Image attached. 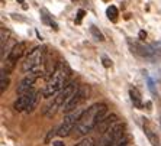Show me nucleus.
Wrapping results in <instances>:
<instances>
[{
	"label": "nucleus",
	"instance_id": "nucleus-1",
	"mask_svg": "<svg viewBox=\"0 0 161 146\" xmlns=\"http://www.w3.org/2000/svg\"><path fill=\"white\" fill-rule=\"evenodd\" d=\"M106 112H108V106L105 103H96V104L90 106L81 114L79 123L74 128L73 136L81 138V136H86L87 133H90L92 130H94L97 128V124L103 120V117L106 116Z\"/></svg>",
	"mask_w": 161,
	"mask_h": 146
},
{
	"label": "nucleus",
	"instance_id": "nucleus-2",
	"mask_svg": "<svg viewBox=\"0 0 161 146\" xmlns=\"http://www.w3.org/2000/svg\"><path fill=\"white\" fill-rule=\"evenodd\" d=\"M70 75H71V70H70L67 62H65V61L58 62V65H57V67L54 68V71L51 72V77H49L48 82H47V87H45L44 93H42L44 97H47V98L54 97L55 94L60 93L64 87L67 86Z\"/></svg>",
	"mask_w": 161,
	"mask_h": 146
},
{
	"label": "nucleus",
	"instance_id": "nucleus-3",
	"mask_svg": "<svg viewBox=\"0 0 161 146\" xmlns=\"http://www.w3.org/2000/svg\"><path fill=\"white\" fill-rule=\"evenodd\" d=\"M45 46H35L29 54H28L26 60L22 65L23 72H28V74H38L41 75L39 72L42 71V65H44L45 61Z\"/></svg>",
	"mask_w": 161,
	"mask_h": 146
},
{
	"label": "nucleus",
	"instance_id": "nucleus-4",
	"mask_svg": "<svg viewBox=\"0 0 161 146\" xmlns=\"http://www.w3.org/2000/svg\"><path fill=\"white\" fill-rule=\"evenodd\" d=\"M83 113H84V109H81V107H77L75 110L67 113V116L64 117L63 123L60 124V128L57 129V135L61 136V138L68 136V135H73L74 128L77 126V123H79V120H80V117H81Z\"/></svg>",
	"mask_w": 161,
	"mask_h": 146
},
{
	"label": "nucleus",
	"instance_id": "nucleus-5",
	"mask_svg": "<svg viewBox=\"0 0 161 146\" xmlns=\"http://www.w3.org/2000/svg\"><path fill=\"white\" fill-rule=\"evenodd\" d=\"M86 98H87V88L84 86H80L79 88L74 91V94H73L71 97L68 98V100L63 104L61 110H63L64 113L73 112V110H75L77 107H80V106H81V103L86 100Z\"/></svg>",
	"mask_w": 161,
	"mask_h": 146
},
{
	"label": "nucleus",
	"instance_id": "nucleus-6",
	"mask_svg": "<svg viewBox=\"0 0 161 146\" xmlns=\"http://www.w3.org/2000/svg\"><path fill=\"white\" fill-rule=\"evenodd\" d=\"M122 136H124V124H120V123L113 124L108 132H105L102 135L99 146H115Z\"/></svg>",
	"mask_w": 161,
	"mask_h": 146
},
{
	"label": "nucleus",
	"instance_id": "nucleus-7",
	"mask_svg": "<svg viewBox=\"0 0 161 146\" xmlns=\"http://www.w3.org/2000/svg\"><path fill=\"white\" fill-rule=\"evenodd\" d=\"M79 88V86H77V82H74V81H70V82H67V86L64 87L63 90L60 91L58 94H55L54 96V100L58 103V104L63 107V104L65 103V101L68 100V98L71 97L73 94H74V91Z\"/></svg>",
	"mask_w": 161,
	"mask_h": 146
},
{
	"label": "nucleus",
	"instance_id": "nucleus-8",
	"mask_svg": "<svg viewBox=\"0 0 161 146\" xmlns=\"http://www.w3.org/2000/svg\"><path fill=\"white\" fill-rule=\"evenodd\" d=\"M34 94H35V90H29L23 94H19L18 100H16L15 104H13V109H15L16 112H26L31 104V101L34 98Z\"/></svg>",
	"mask_w": 161,
	"mask_h": 146
},
{
	"label": "nucleus",
	"instance_id": "nucleus-9",
	"mask_svg": "<svg viewBox=\"0 0 161 146\" xmlns=\"http://www.w3.org/2000/svg\"><path fill=\"white\" fill-rule=\"evenodd\" d=\"M142 128H144V132H145L148 140L151 142V145L153 146H161L160 145V139H158V136H157V132H155L153 123H151L148 119H142Z\"/></svg>",
	"mask_w": 161,
	"mask_h": 146
},
{
	"label": "nucleus",
	"instance_id": "nucleus-10",
	"mask_svg": "<svg viewBox=\"0 0 161 146\" xmlns=\"http://www.w3.org/2000/svg\"><path fill=\"white\" fill-rule=\"evenodd\" d=\"M116 123H118V116L116 114H108V116L103 117V120L97 124L96 132H97L99 135H103L105 132H108L113 124H116Z\"/></svg>",
	"mask_w": 161,
	"mask_h": 146
},
{
	"label": "nucleus",
	"instance_id": "nucleus-11",
	"mask_svg": "<svg viewBox=\"0 0 161 146\" xmlns=\"http://www.w3.org/2000/svg\"><path fill=\"white\" fill-rule=\"evenodd\" d=\"M38 77H39L38 74H28L22 81L19 82L18 90H16L18 91V94H23V93H26V91L32 90V86L35 84V81H36Z\"/></svg>",
	"mask_w": 161,
	"mask_h": 146
},
{
	"label": "nucleus",
	"instance_id": "nucleus-12",
	"mask_svg": "<svg viewBox=\"0 0 161 146\" xmlns=\"http://www.w3.org/2000/svg\"><path fill=\"white\" fill-rule=\"evenodd\" d=\"M26 51V42H18L16 45H13V48L9 51L8 60H10L12 62H18L19 58H22V55Z\"/></svg>",
	"mask_w": 161,
	"mask_h": 146
},
{
	"label": "nucleus",
	"instance_id": "nucleus-13",
	"mask_svg": "<svg viewBox=\"0 0 161 146\" xmlns=\"http://www.w3.org/2000/svg\"><path fill=\"white\" fill-rule=\"evenodd\" d=\"M129 45L132 46V52H135V54H139L141 56H145V58H150L151 55L154 54V51L151 48H148V46H144V45H139V44H134L132 45L131 42H129Z\"/></svg>",
	"mask_w": 161,
	"mask_h": 146
},
{
	"label": "nucleus",
	"instance_id": "nucleus-14",
	"mask_svg": "<svg viewBox=\"0 0 161 146\" xmlns=\"http://www.w3.org/2000/svg\"><path fill=\"white\" fill-rule=\"evenodd\" d=\"M129 96H131V101L132 104L136 107V109H142V96L136 88H131L129 90Z\"/></svg>",
	"mask_w": 161,
	"mask_h": 146
},
{
	"label": "nucleus",
	"instance_id": "nucleus-15",
	"mask_svg": "<svg viewBox=\"0 0 161 146\" xmlns=\"http://www.w3.org/2000/svg\"><path fill=\"white\" fill-rule=\"evenodd\" d=\"M41 96H44V94H41V93H39V91H35V94H34V98H32V101H31V104H29V107H28L26 113H32L35 109H36L38 103H39V100H41Z\"/></svg>",
	"mask_w": 161,
	"mask_h": 146
},
{
	"label": "nucleus",
	"instance_id": "nucleus-16",
	"mask_svg": "<svg viewBox=\"0 0 161 146\" xmlns=\"http://www.w3.org/2000/svg\"><path fill=\"white\" fill-rule=\"evenodd\" d=\"M106 15H108V18L112 20V22H116L118 20V15H119V12H118V9L115 8V6H109L108 9H106Z\"/></svg>",
	"mask_w": 161,
	"mask_h": 146
},
{
	"label": "nucleus",
	"instance_id": "nucleus-17",
	"mask_svg": "<svg viewBox=\"0 0 161 146\" xmlns=\"http://www.w3.org/2000/svg\"><path fill=\"white\" fill-rule=\"evenodd\" d=\"M90 32L93 34V36L96 38L97 41H105V36H103V34H102L100 30H97V28H96V26H93V25H92V26H90Z\"/></svg>",
	"mask_w": 161,
	"mask_h": 146
},
{
	"label": "nucleus",
	"instance_id": "nucleus-18",
	"mask_svg": "<svg viewBox=\"0 0 161 146\" xmlns=\"http://www.w3.org/2000/svg\"><path fill=\"white\" fill-rule=\"evenodd\" d=\"M8 87H9V78L6 77V75H2V81H0V91H2V93H4Z\"/></svg>",
	"mask_w": 161,
	"mask_h": 146
},
{
	"label": "nucleus",
	"instance_id": "nucleus-19",
	"mask_svg": "<svg viewBox=\"0 0 161 146\" xmlns=\"http://www.w3.org/2000/svg\"><path fill=\"white\" fill-rule=\"evenodd\" d=\"M75 146H93V139L84 138V139H81L79 143H75Z\"/></svg>",
	"mask_w": 161,
	"mask_h": 146
},
{
	"label": "nucleus",
	"instance_id": "nucleus-20",
	"mask_svg": "<svg viewBox=\"0 0 161 146\" xmlns=\"http://www.w3.org/2000/svg\"><path fill=\"white\" fill-rule=\"evenodd\" d=\"M55 133H57V130H55V129H53V130H49L48 136L45 138V143H49V140H51V138H53V136L55 135Z\"/></svg>",
	"mask_w": 161,
	"mask_h": 146
},
{
	"label": "nucleus",
	"instance_id": "nucleus-21",
	"mask_svg": "<svg viewBox=\"0 0 161 146\" xmlns=\"http://www.w3.org/2000/svg\"><path fill=\"white\" fill-rule=\"evenodd\" d=\"M103 65H105L106 68L110 67V65H112V61L109 60V58H106V56H103Z\"/></svg>",
	"mask_w": 161,
	"mask_h": 146
},
{
	"label": "nucleus",
	"instance_id": "nucleus-22",
	"mask_svg": "<svg viewBox=\"0 0 161 146\" xmlns=\"http://www.w3.org/2000/svg\"><path fill=\"white\" fill-rule=\"evenodd\" d=\"M83 16H84V10H79V15H77V23L81 22Z\"/></svg>",
	"mask_w": 161,
	"mask_h": 146
},
{
	"label": "nucleus",
	"instance_id": "nucleus-23",
	"mask_svg": "<svg viewBox=\"0 0 161 146\" xmlns=\"http://www.w3.org/2000/svg\"><path fill=\"white\" fill-rule=\"evenodd\" d=\"M53 146H65L61 140H55V142H53Z\"/></svg>",
	"mask_w": 161,
	"mask_h": 146
},
{
	"label": "nucleus",
	"instance_id": "nucleus-24",
	"mask_svg": "<svg viewBox=\"0 0 161 146\" xmlns=\"http://www.w3.org/2000/svg\"><path fill=\"white\" fill-rule=\"evenodd\" d=\"M139 38H141V39H145V38H147V34L144 32V30H141V32H139Z\"/></svg>",
	"mask_w": 161,
	"mask_h": 146
},
{
	"label": "nucleus",
	"instance_id": "nucleus-25",
	"mask_svg": "<svg viewBox=\"0 0 161 146\" xmlns=\"http://www.w3.org/2000/svg\"><path fill=\"white\" fill-rule=\"evenodd\" d=\"M93 146H94V145H93Z\"/></svg>",
	"mask_w": 161,
	"mask_h": 146
}]
</instances>
